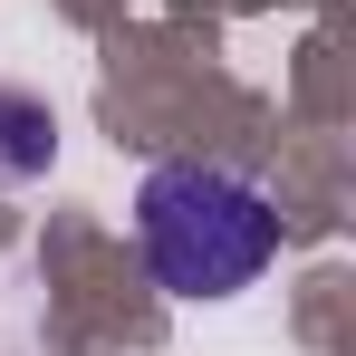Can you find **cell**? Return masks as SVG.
Returning <instances> with one entry per match:
<instances>
[{
  "label": "cell",
  "instance_id": "cell-2",
  "mask_svg": "<svg viewBox=\"0 0 356 356\" xmlns=\"http://www.w3.org/2000/svg\"><path fill=\"white\" fill-rule=\"evenodd\" d=\"M58 154V116L29 87H0V183H39Z\"/></svg>",
  "mask_w": 356,
  "mask_h": 356
},
{
  "label": "cell",
  "instance_id": "cell-1",
  "mask_svg": "<svg viewBox=\"0 0 356 356\" xmlns=\"http://www.w3.org/2000/svg\"><path fill=\"white\" fill-rule=\"evenodd\" d=\"M135 250L164 298H241L280 260V193L232 164L174 154L135 183Z\"/></svg>",
  "mask_w": 356,
  "mask_h": 356
}]
</instances>
